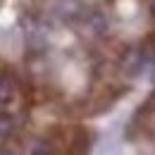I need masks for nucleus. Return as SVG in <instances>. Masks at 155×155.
Returning <instances> with one entry per match:
<instances>
[{
  "label": "nucleus",
  "instance_id": "nucleus-3",
  "mask_svg": "<svg viewBox=\"0 0 155 155\" xmlns=\"http://www.w3.org/2000/svg\"><path fill=\"white\" fill-rule=\"evenodd\" d=\"M86 24H88V29H91L93 36H103V34H107V29H110V21L105 17V12H100V10L88 12V15H86Z\"/></svg>",
  "mask_w": 155,
  "mask_h": 155
},
{
  "label": "nucleus",
  "instance_id": "nucleus-8",
  "mask_svg": "<svg viewBox=\"0 0 155 155\" xmlns=\"http://www.w3.org/2000/svg\"><path fill=\"white\" fill-rule=\"evenodd\" d=\"M150 12H153V17H155V0H153V5H150Z\"/></svg>",
  "mask_w": 155,
  "mask_h": 155
},
{
  "label": "nucleus",
  "instance_id": "nucleus-7",
  "mask_svg": "<svg viewBox=\"0 0 155 155\" xmlns=\"http://www.w3.org/2000/svg\"><path fill=\"white\" fill-rule=\"evenodd\" d=\"M31 155H53L50 143H36V146H34V150H31Z\"/></svg>",
  "mask_w": 155,
  "mask_h": 155
},
{
  "label": "nucleus",
  "instance_id": "nucleus-9",
  "mask_svg": "<svg viewBox=\"0 0 155 155\" xmlns=\"http://www.w3.org/2000/svg\"><path fill=\"white\" fill-rule=\"evenodd\" d=\"M0 155H10V153H0Z\"/></svg>",
  "mask_w": 155,
  "mask_h": 155
},
{
  "label": "nucleus",
  "instance_id": "nucleus-1",
  "mask_svg": "<svg viewBox=\"0 0 155 155\" xmlns=\"http://www.w3.org/2000/svg\"><path fill=\"white\" fill-rule=\"evenodd\" d=\"M53 12L64 24H77V21L86 19V15H88L86 12V5L81 0H58L55 7H53Z\"/></svg>",
  "mask_w": 155,
  "mask_h": 155
},
{
  "label": "nucleus",
  "instance_id": "nucleus-2",
  "mask_svg": "<svg viewBox=\"0 0 155 155\" xmlns=\"http://www.w3.org/2000/svg\"><path fill=\"white\" fill-rule=\"evenodd\" d=\"M148 67V50L146 48H129L122 55V72L129 77H138Z\"/></svg>",
  "mask_w": 155,
  "mask_h": 155
},
{
  "label": "nucleus",
  "instance_id": "nucleus-6",
  "mask_svg": "<svg viewBox=\"0 0 155 155\" xmlns=\"http://www.w3.org/2000/svg\"><path fill=\"white\" fill-rule=\"evenodd\" d=\"M12 131H15V122H12V117L5 115V112H0V138L10 136Z\"/></svg>",
  "mask_w": 155,
  "mask_h": 155
},
{
  "label": "nucleus",
  "instance_id": "nucleus-5",
  "mask_svg": "<svg viewBox=\"0 0 155 155\" xmlns=\"http://www.w3.org/2000/svg\"><path fill=\"white\" fill-rule=\"evenodd\" d=\"M69 155H88V136H86V131H77L72 146H69Z\"/></svg>",
  "mask_w": 155,
  "mask_h": 155
},
{
  "label": "nucleus",
  "instance_id": "nucleus-4",
  "mask_svg": "<svg viewBox=\"0 0 155 155\" xmlns=\"http://www.w3.org/2000/svg\"><path fill=\"white\" fill-rule=\"evenodd\" d=\"M15 96H17V84L7 74H0V103L5 105L10 100H15Z\"/></svg>",
  "mask_w": 155,
  "mask_h": 155
}]
</instances>
